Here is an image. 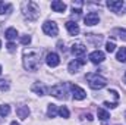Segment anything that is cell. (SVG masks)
<instances>
[{"instance_id": "1", "label": "cell", "mask_w": 126, "mask_h": 125, "mask_svg": "<svg viewBox=\"0 0 126 125\" xmlns=\"http://www.w3.org/2000/svg\"><path fill=\"white\" fill-rule=\"evenodd\" d=\"M40 59H41V50H35V49H25L24 50V68L27 71H37L40 68Z\"/></svg>"}, {"instance_id": "2", "label": "cell", "mask_w": 126, "mask_h": 125, "mask_svg": "<svg viewBox=\"0 0 126 125\" xmlns=\"http://www.w3.org/2000/svg\"><path fill=\"white\" fill-rule=\"evenodd\" d=\"M22 12H24V16L28 21H37L38 16H40V7H38V4L35 1L22 3Z\"/></svg>"}, {"instance_id": "3", "label": "cell", "mask_w": 126, "mask_h": 125, "mask_svg": "<svg viewBox=\"0 0 126 125\" xmlns=\"http://www.w3.org/2000/svg\"><path fill=\"white\" fill-rule=\"evenodd\" d=\"M87 81H88V85L93 88V90H101L107 85V80L98 74H87Z\"/></svg>"}, {"instance_id": "4", "label": "cell", "mask_w": 126, "mask_h": 125, "mask_svg": "<svg viewBox=\"0 0 126 125\" xmlns=\"http://www.w3.org/2000/svg\"><path fill=\"white\" fill-rule=\"evenodd\" d=\"M43 32L48 37H56L59 34V27L54 21H46L43 24Z\"/></svg>"}, {"instance_id": "5", "label": "cell", "mask_w": 126, "mask_h": 125, "mask_svg": "<svg viewBox=\"0 0 126 125\" xmlns=\"http://www.w3.org/2000/svg\"><path fill=\"white\" fill-rule=\"evenodd\" d=\"M50 94L56 99H64L66 97V87L63 84H57V85H53L50 88Z\"/></svg>"}, {"instance_id": "6", "label": "cell", "mask_w": 126, "mask_h": 125, "mask_svg": "<svg viewBox=\"0 0 126 125\" xmlns=\"http://www.w3.org/2000/svg\"><path fill=\"white\" fill-rule=\"evenodd\" d=\"M70 90H72V96H73V99H75V100H84V99L87 97L85 90H84V88H81L79 85L72 84V85H70Z\"/></svg>"}, {"instance_id": "7", "label": "cell", "mask_w": 126, "mask_h": 125, "mask_svg": "<svg viewBox=\"0 0 126 125\" xmlns=\"http://www.w3.org/2000/svg\"><path fill=\"white\" fill-rule=\"evenodd\" d=\"M84 21H85V25L94 27V25H97L100 22V16H98L97 12H90V13H87V16L84 18Z\"/></svg>"}, {"instance_id": "8", "label": "cell", "mask_w": 126, "mask_h": 125, "mask_svg": "<svg viewBox=\"0 0 126 125\" xmlns=\"http://www.w3.org/2000/svg\"><path fill=\"white\" fill-rule=\"evenodd\" d=\"M46 63H47L50 68H56V66H59V63H60V58H59V55L54 53V52L48 53V55L46 56Z\"/></svg>"}, {"instance_id": "9", "label": "cell", "mask_w": 126, "mask_h": 125, "mask_svg": "<svg viewBox=\"0 0 126 125\" xmlns=\"http://www.w3.org/2000/svg\"><path fill=\"white\" fill-rule=\"evenodd\" d=\"M85 63V61L81 58V59H75V61H72V62H69L67 65V71L70 72V74H76L79 69H81V66Z\"/></svg>"}, {"instance_id": "10", "label": "cell", "mask_w": 126, "mask_h": 125, "mask_svg": "<svg viewBox=\"0 0 126 125\" xmlns=\"http://www.w3.org/2000/svg\"><path fill=\"white\" fill-rule=\"evenodd\" d=\"M104 59H106V55H104L101 50H94V52L90 53V61L93 63H95V65L104 62Z\"/></svg>"}, {"instance_id": "11", "label": "cell", "mask_w": 126, "mask_h": 125, "mask_svg": "<svg viewBox=\"0 0 126 125\" xmlns=\"http://www.w3.org/2000/svg\"><path fill=\"white\" fill-rule=\"evenodd\" d=\"M107 6H109V9H110V10H113V12L119 13V12L123 9L125 3H123V0H109V1H107Z\"/></svg>"}, {"instance_id": "12", "label": "cell", "mask_w": 126, "mask_h": 125, "mask_svg": "<svg viewBox=\"0 0 126 125\" xmlns=\"http://www.w3.org/2000/svg\"><path fill=\"white\" fill-rule=\"evenodd\" d=\"M72 53L78 58H82L85 53H87V47L82 44V43H73L72 44Z\"/></svg>"}, {"instance_id": "13", "label": "cell", "mask_w": 126, "mask_h": 125, "mask_svg": "<svg viewBox=\"0 0 126 125\" xmlns=\"http://www.w3.org/2000/svg\"><path fill=\"white\" fill-rule=\"evenodd\" d=\"M31 90L35 94H38V96H44V94L47 93V87H46L43 83H34L32 87H31Z\"/></svg>"}, {"instance_id": "14", "label": "cell", "mask_w": 126, "mask_h": 125, "mask_svg": "<svg viewBox=\"0 0 126 125\" xmlns=\"http://www.w3.org/2000/svg\"><path fill=\"white\" fill-rule=\"evenodd\" d=\"M66 30L70 35H78L79 34V25L73 21H67L66 22Z\"/></svg>"}, {"instance_id": "15", "label": "cell", "mask_w": 126, "mask_h": 125, "mask_svg": "<svg viewBox=\"0 0 126 125\" xmlns=\"http://www.w3.org/2000/svg\"><path fill=\"white\" fill-rule=\"evenodd\" d=\"M16 115H18V118H21V119H27L28 116H30V107L28 106H19L18 109H16Z\"/></svg>"}, {"instance_id": "16", "label": "cell", "mask_w": 126, "mask_h": 125, "mask_svg": "<svg viewBox=\"0 0 126 125\" xmlns=\"http://www.w3.org/2000/svg\"><path fill=\"white\" fill-rule=\"evenodd\" d=\"M97 115H98V119H100L103 124H107L109 119H110V113H109L107 110H104L103 107H100V109L97 110Z\"/></svg>"}, {"instance_id": "17", "label": "cell", "mask_w": 126, "mask_h": 125, "mask_svg": "<svg viewBox=\"0 0 126 125\" xmlns=\"http://www.w3.org/2000/svg\"><path fill=\"white\" fill-rule=\"evenodd\" d=\"M51 9L54 10V12H64L66 10V4L63 3V1H60V0H53L51 1Z\"/></svg>"}, {"instance_id": "18", "label": "cell", "mask_w": 126, "mask_h": 125, "mask_svg": "<svg viewBox=\"0 0 126 125\" xmlns=\"http://www.w3.org/2000/svg\"><path fill=\"white\" fill-rule=\"evenodd\" d=\"M4 37H6L10 43H12L13 40H16V37H18V31H16V28H12V27L7 28L6 32H4Z\"/></svg>"}, {"instance_id": "19", "label": "cell", "mask_w": 126, "mask_h": 125, "mask_svg": "<svg viewBox=\"0 0 126 125\" xmlns=\"http://www.w3.org/2000/svg\"><path fill=\"white\" fill-rule=\"evenodd\" d=\"M57 115H59V109H57V106L53 104V103H50L48 107H47V116H48V118H56Z\"/></svg>"}, {"instance_id": "20", "label": "cell", "mask_w": 126, "mask_h": 125, "mask_svg": "<svg viewBox=\"0 0 126 125\" xmlns=\"http://www.w3.org/2000/svg\"><path fill=\"white\" fill-rule=\"evenodd\" d=\"M116 59L119 62H126V47H120L116 53Z\"/></svg>"}, {"instance_id": "21", "label": "cell", "mask_w": 126, "mask_h": 125, "mask_svg": "<svg viewBox=\"0 0 126 125\" xmlns=\"http://www.w3.org/2000/svg\"><path fill=\"white\" fill-rule=\"evenodd\" d=\"M113 34H114L117 38L126 41V30L125 28H116V30H113Z\"/></svg>"}, {"instance_id": "22", "label": "cell", "mask_w": 126, "mask_h": 125, "mask_svg": "<svg viewBox=\"0 0 126 125\" xmlns=\"http://www.w3.org/2000/svg\"><path fill=\"white\" fill-rule=\"evenodd\" d=\"M10 113V106L9 104H0V116H7Z\"/></svg>"}, {"instance_id": "23", "label": "cell", "mask_w": 126, "mask_h": 125, "mask_svg": "<svg viewBox=\"0 0 126 125\" xmlns=\"http://www.w3.org/2000/svg\"><path fill=\"white\" fill-rule=\"evenodd\" d=\"M10 9H12V4L4 3V1H0V15L7 13V10H10Z\"/></svg>"}, {"instance_id": "24", "label": "cell", "mask_w": 126, "mask_h": 125, "mask_svg": "<svg viewBox=\"0 0 126 125\" xmlns=\"http://www.w3.org/2000/svg\"><path fill=\"white\" fill-rule=\"evenodd\" d=\"M59 115L62 116V118H69V115H70V112H69V109L66 107V106H60L59 107Z\"/></svg>"}, {"instance_id": "25", "label": "cell", "mask_w": 126, "mask_h": 125, "mask_svg": "<svg viewBox=\"0 0 126 125\" xmlns=\"http://www.w3.org/2000/svg\"><path fill=\"white\" fill-rule=\"evenodd\" d=\"M106 50H107L109 53H113V52L116 50V44H114V41H107V43H106Z\"/></svg>"}, {"instance_id": "26", "label": "cell", "mask_w": 126, "mask_h": 125, "mask_svg": "<svg viewBox=\"0 0 126 125\" xmlns=\"http://www.w3.org/2000/svg\"><path fill=\"white\" fill-rule=\"evenodd\" d=\"M9 90V83L6 80H0V91H6Z\"/></svg>"}, {"instance_id": "27", "label": "cell", "mask_w": 126, "mask_h": 125, "mask_svg": "<svg viewBox=\"0 0 126 125\" xmlns=\"http://www.w3.org/2000/svg\"><path fill=\"white\" fill-rule=\"evenodd\" d=\"M21 43H22L24 46H28V44L31 43V35H22V37H21Z\"/></svg>"}, {"instance_id": "28", "label": "cell", "mask_w": 126, "mask_h": 125, "mask_svg": "<svg viewBox=\"0 0 126 125\" xmlns=\"http://www.w3.org/2000/svg\"><path fill=\"white\" fill-rule=\"evenodd\" d=\"M104 106H107V107H110V109H114V107L117 106V103H109V102H104Z\"/></svg>"}, {"instance_id": "29", "label": "cell", "mask_w": 126, "mask_h": 125, "mask_svg": "<svg viewBox=\"0 0 126 125\" xmlns=\"http://www.w3.org/2000/svg\"><path fill=\"white\" fill-rule=\"evenodd\" d=\"M7 50H9V52H13V50H15V44H13V43H9V44H7Z\"/></svg>"}, {"instance_id": "30", "label": "cell", "mask_w": 126, "mask_h": 125, "mask_svg": "<svg viewBox=\"0 0 126 125\" xmlns=\"http://www.w3.org/2000/svg\"><path fill=\"white\" fill-rule=\"evenodd\" d=\"M87 118H88V121H93V115H90V113H88V115H87Z\"/></svg>"}, {"instance_id": "31", "label": "cell", "mask_w": 126, "mask_h": 125, "mask_svg": "<svg viewBox=\"0 0 126 125\" xmlns=\"http://www.w3.org/2000/svg\"><path fill=\"white\" fill-rule=\"evenodd\" d=\"M10 125H19V124H18L16 121H12V122H10Z\"/></svg>"}, {"instance_id": "32", "label": "cell", "mask_w": 126, "mask_h": 125, "mask_svg": "<svg viewBox=\"0 0 126 125\" xmlns=\"http://www.w3.org/2000/svg\"><path fill=\"white\" fill-rule=\"evenodd\" d=\"M123 81H125V84H126V72H125V75H123Z\"/></svg>"}, {"instance_id": "33", "label": "cell", "mask_w": 126, "mask_h": 125, "mask_svg": "<svg viewBox=\"0 0 126 125\" xmlns=\"http://www.w3.org/2000/svg\"><path fill=\"white\" fill-rule=\"evenodd\" d=\"M0 75H1V65H0Z\"/></svg>"}, {"instance_id": "34", "label": "cell", "mask_w": 126, "mask_h": 125, "mask_svg": "<svg viewBox=\"0 0 126 125\" xmlns=\"http://www.w3.org/2000/svg\"><path fill=\"white\" fill-rule=\"evenodd\" d=\"M0 47H1V40H0Z\"/></svg>"}, {"instance_id": "35", "label": "cell", "mask_w": 126, "mask_h": 125, "mask_svg": "<svg viewBox=\"0 0 126 125\" xmlns=\"http://www.w3.org/2000/svg\"><path fill=\"white\" fill-rule=\"evenodd\" d=\"M125 119H126V113H125Z\"/></svg>"}]
</instances>
